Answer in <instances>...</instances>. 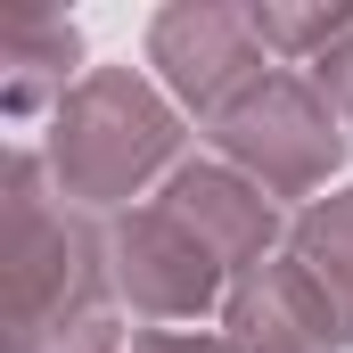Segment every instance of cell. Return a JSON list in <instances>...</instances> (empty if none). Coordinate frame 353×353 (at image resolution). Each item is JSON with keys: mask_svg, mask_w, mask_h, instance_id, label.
<instances>
[{"mask_svg": "<svg viewBox=\"0 0 353 353\" xmlns=\"http://www.w3.org/2000/svg\"><path fill=\"white\" fill-rule=\"evenodd\" d=\"M107 222L58 197L41 157H8L0 181V321L8 353H41L66 329L107 321Z\"/></svg>", "mask_w": 353, "mask_h": 353, "instance_id": "cell-1", "label": "cell"}, {"mask_svg": "<svg viewBox=\"0 0 353 353\" xmlns=\"http://www.w3.org/2000/svg\"><path fill=\"white\" fill-rule=\"evenodd\" d=\"M181 140L189 132H181V107L165 99V83H148L140 66H90L41 132V165L66 205L115 222L132 214V197H148V181H173L189 165Z\"/></svg>", "mask_w": 353, "mask_h": 353, "instance_id": "cell-2", "label": "cell"}, {"mask_svg": "<svg viewBox=\"0 0 353 353\" xmlns=\"http://www.w3.org/2000/svg\"><path fill=\"white\" fill-rule=\"evenodd\" d=\"M205 140H214V157L230 165V173H247L263 197H321L337 165H345L353 132L345 115L321 99L312 74H263V83L247 90V99H230L214 123H205Z\"/></svg>", "mask_w": 353, "mask_h": 353, "instance_id": "cell-3", "label": "cell"}, {"mask_svg": "<svg viewBox=\"0 0 353 353\" xmlns=\"http://www.w3.org/2000/svg\"><path fill=\"white\" fill-rule=\"evenodd\" d=\"M148 66H157L165 99L189 107L197 123H214L230 99H247L263 74H279V58L255 41V17L222 8V0H173V8H157Z\"/></svg>", "mask_w": 353, "mask_h": 353, "instance_id": "cell-4", "label": "cell"}, {"mask_svg": "<svg viewBox=\"0 0 353 353\" xmlns=\"http://www.w3.org/2000/svg\"><path fill=\"white\" fill-rule=\"evenodd\" d=\"M107 288H115V304H132L148 321H205L214 304H230V271L165 205H132L107 222Z\"/></svg>", "mask_w": 353, "mask_h": 353, "instance_id": "cell-5", "label": "cell"}, {"mask_svg": "<svg viewBox=\"0 0 353 353\" xmlns=\"http://www.w3.org/2000/svg\"><path fill=\"white\" fill-rule=\"evenodd\" d=\"M157 205L230 271V288H239L247 271H263L271 255H279V230H288V222H279V197H263L255 181L230 173L222 157H189V165L157 189Z\"/></svg>", "mask_w": 353, "mask_h": 353, "instance_id": "cell-6", "label": "cell"}, {"mask_svg": "<svg viewBox=\"0 0 353 353\" xmlns=\"http://www.w3.org/2000/svg\"><path fill=\"white\" fill-rule=\"evenodd\" d=\"M222 337L230 353H345L329 296L304 279L296 255H271L263 271H247L222 304Z\"/></svg>", "mask_w": 353, "mask_h": 353, "instance_id": "cell-7", "label": "cell"}, {"mask_svg": "<svg viewBox=\"0 0 353 353\" xmlns=\"http://www.w3.org/2000/svg\"><path fill=\"white\" fill-rule=\"evenodd\" d=\"M74 66H83L74 17H58V8H8L0 17V107L17 123L58 115L74 99V83H83Z\"/></svg>", "mask_w": 353, "mask_h": 353, "instance_id": "cell-8", "label": "cell"}, {"mask_svg": "<svg viewBox=\"0 0 353 353\" xmlns=\"http://www.w3.org/2000/svg\"><path fill=\"white\" fill-rule=\"evenodd\" d=\"M288 255H296V263H304V279L329 296V312H337V337L353 345V189L312 197V205L288 222Z\"/></svg>", "mask_w": 353, "mask_h": 353, "instance_id": "cell-9", "label": "cell"}, {"mask_svg": "<svg viewBox=\"0 0 353 353\" xmlns=\"http://www.w3.org/2000/svg\"><path fill=\"white\" fill-rule=\"evenodd\" d=\"M247 17H255V41H263L279 66H321L353 33V8H329V0H312V8L304 0H255Z\"/></svg>", "mask_w": 353, "mask_h": 353, "instance_id": "cell-10", "label": "cell"}, {"mask_svg": "<svg viewBox=\"0 0 353 353\" xmlns=\"http://www.w3.org/2000/svg\"><path fill=\"white\" fill-rule=\"evenodd\" d=\"M312 83H321V99L345 115V132H353V33L329 50V58H321V66H312Z\"/></svg>", "mask_w": 353, "mask_h": 353, "instance_id": "cell-11", "label": "cell"}, {"mask_svg": "<svg viewBox=\"0 0 353 353\" xmlns=\"http://www.w3.org/2000/svg\"><path fill=\"white\" fill-rule=\"evenodd\" d=\"M41 353H132V337L115 329V312L107 321H83V329H66L58 345H41Z\"/></svg>", "mask_w": 353, "mask_h": 353, "instance_id": "cell-12", "label": "cell"}, {"mask_svg": "<svg viewBox=\"0 0 353 353\" xmlns=\"http://www.w3.org/2000/svg\"><path fill=\"white\" fill-rule=\"evenodd\" d=\"M132 353H230V337H205V329H148V337H132Z\"/></svg>", "mask_w": 353, "mask_h": 353, "instance_id": "cell-13", "label": "cell"}]
</instances>
